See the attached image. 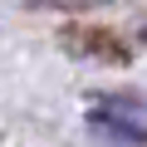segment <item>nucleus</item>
Listing matches in <instances>:
<instances>
[{
  "instance_id": "nucleus-1",
  "label": "nucleus",
  "mask_w": 147,
  "mask_h": 147,
  "mask_svg": "<svg viewBox=\"0 0 147 147\" xmlns=\"http://www.w3.org/2000/svg\"><path fill=\"white\" fill-rule=\"evenodd\" d=\"M98 123L118 127V132L132 137V142H147V103L137 108V103H127V98H103V103H98Z\"/></svg>"
}]
</instances>
